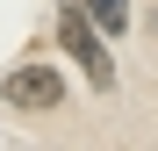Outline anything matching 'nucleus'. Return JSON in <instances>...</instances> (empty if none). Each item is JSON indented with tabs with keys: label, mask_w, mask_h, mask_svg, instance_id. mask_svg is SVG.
<instances>
[{
	"label": "nucleus",
	"mask_w": 158,
	"mask_h": 151,
	"mask_svg": "<svg viewBox=\"0 0 158 151\" xmlns=\"http://www.w3.org/2000/svg\"><path fill=\"white\" fill-rule=\"evenodd\" d=\"M58 43L72 50L79 65H86V79H94L101 94L115 86V58H108V50H101V36H94V22H86V7H79V0H72V7L58 15Z\"/></svg>",
	"instance_id": "nucleus-1"
},
{
	"label": "nucleus",
	"mask_w": 158,
	"mask_h": 151,
	"mask_svg": "<svg viewBox=\"0 0 158 151\" xmlns=\"http://www.w3.org/2000/svg\"><path fill=\"white\" fill-rule=\"evenodd\" d=\"M0 94H7V108L43 115V108H58V101H65V79H58V65H15Z\"/></svg>",
	"instance_id": "nucleus-2"
},
{
	"label": "nucleus",
	"mask_w": 158,
	"mask_h": 151,
	"mask_svg": "<svg viewBox=\"0 0 158 151\" xmlns=\"http://www.w3.org/2000/svg\"><path fill=\"white\" fill-rule=\"evenodd\" d=\"M79 7H86V22H101V29H129V0H79Z\"/></svg>",
	"instance_id": "nucleus-3"
}]
</instances>
